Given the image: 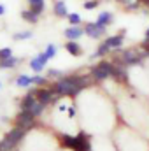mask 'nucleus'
I'll return each mask as SVG.
<instances>
[{
    "mask_svg": "<svg viewBox=\"0 0 149 151\" xmlns=\"http://www.w3.org/2000/svg\"><path fill=\"white\" fill-rule=\"evenodd\" d=\"M86 86H88V77L63 76L51 86V90H53V93H58V95H77Z\"/></svg>",
    "mask_w": 149,
    "mask_h": 151,
    "instance_id": "obj_1",
    "label": "nucleus"
},
{
    "mask_svg": "<svg viewBox=\"0 0 149 151\" xmlns=\"http://www.w3.org/2000/svg\"><path fill=\"white\" fill-rule=\"evenodd\" d=\"M63 146L70 148L72 151H91V142H90V137L84 134V132H79L77 135H60Z\"/></svg>",
    "mask_w": 149,
    "mask_h": 151,
    "instance_id": "obj_2",
    "label": "nucleus"
},
{
    "mask_svg": "<svg viewBox=\"0 0 149 151\" xmlns=\"http://www.w3.org/2000/svg\"><path fill=\"white\" fill-rule=\"evenodd\" d=\"M27 130H28V128H25V127L12 128V130H11V132L2 139V142H0V150H2V151H11L14 146H18V144H19V141L25 137Z\"/></svg>",
    "mask_w": 149,
    "mask_h": 151,
    "instance_id": "obj_3",
    "label": "nucleus"
},
{
    "mask_svg": "<svg viewBox=\"0 0 149 151\" xmlns=\"http://www.w3.org/2000/svg\"><path fill=\"white\" fill-rule=\"evenodd\" d=\"M114 70H116V65H112L109 62H100L97 67L91 69V76L97 79V81H104L107 77H112L114 76Z\"/></svg>",
    "mask_w": 149,
    "mask_h": 151,
    "instance_id": "obj_4",
    "label": "nucleus"
},
{
    "mask_svg": "<svg viewBox=\"0 0 149 151\" xmlns=\"http://www.w3.org/2000/svg\"><path fill=\"white\" fill-rule=\"evenodd\" d=\"M105 30H107V27H102V25H98L97 21H95V23H88V25L84 27V34L90 35L91 39H100L105 34Z\"/></svg>",
    "mask_w": 149,
    "mask_h": 151,
    "instance_id": "obj_5",
    "label": "nucleus"
},
{
    "mask_svg": "<svg viewBox=\"0 0 149 151\" xmlns=\"http://www.w3.org/2000/svg\"><path fill=\"white\" fill-rule=\"evenodd\" d=\"M35 91V99H37V102L40 104H49V102H53V99H54V93H53V90L51 88H37V90H34Z\"/></svg>",
    "mask_w": 149,
    "mask_h": 151,
    "instance_id": "obj_6",
    "label": "nucleus"
},
{
    "mask_svg": "<svg viewBox=\"0 0 149 151\" xmlns=\"http://www.w3.org/2000/svg\"><path fill=\"white\" fill-rule=\"evenodd\" d=\"M35 116L30 113V111H21V113L16 116V125L18 127H25V128H30L32 123H34Z\"/></svg>",
    "mask_w": 149,
    "mask_h": 151,
    "instance_id": "obj_7",
    "label": "nucleus"
},
{
    "mask_svg": "<svg viewBox=\"0 0 149 151\" xmlns=\"http://www.w3.org/2000/svg\"><path fill=\"white\" fill-rule=\"evenodd\" d=\"M47 62H49V58L46 56V53H40V55H37L35 58H32L30 67H32V70L37 74V72H40V70H44V67H46Z\"/></svg>",
    "mask_w": 149,
    "mask_h": 151,
    "instance_id": "obj_8",
    "label": "nucleus"
},
{
    "mask_svg": "<svg viewBox=\"0 0 149 151\" xmlns=\"http://www.w3.org/2000/svg\"><path fill=\"white\" fill-rule=\"evenodd\" d=\"M37 104V99H35V91L34 90H30L23 99H21V104H19V107H21V111H30L34 106Z\"/></svg>",
    "mask_w": 149,
    "mask_h": 151,
    "instance_id": "obj_9",
    "label": "nucleus"
},
{
    "mask_svg": "<svg viewBox=\"0 0 149 151\" xmlns=\"http://www.w3.org/2000/svg\"><path fill=\"white\" fill-rule=\"evenodd\" d=\"M82 34H84V28H81L79 25H72V27H69V28L63 32V37L69 39V40H77Z\"/></svg>",
    "mask_w": 149,
    "mask_h": 151,
    "instance_id": "obj_10",
    "label": "nucleus"
},
{
    "mask_svg": "<svg viewBox=\"0 0 149 151\" xmlns=\"http://www.w3.org/2000/svg\"><path fill=\"white\" fill-rule=\"evenodd\" d=\"M53 11H54V14H56V16H60V18H67V16L70 14V12L67 11V5H65V2H63V0H56V2H54Z\"/></svg>",
    "mask_w": 149,
    "mask_h": 151,
    "instance_id": "obj_11",
    "label": "nucleus"
},
{
    "mask_svg": "<svg viewBox=\"0 0 149 151\" xmlns=\"http://www.w3.org/2000/svg\"><path fill=\"white\" fill-rule=\"evenodd\" d=\"M142 60V56H139V55H135V53H125L123 56H121V63H126V65H133V63H139Z\"/></svg>",
    "mask_w": 149,
    "mask_h": 151,
    "instance_id": "obj_12",
    "label": "nucleus"
},
{
    "mask_svg": "<svg viewBox=\"0 0 149 151\" xmlns=\"http://www.w3.org/2000/svg\"><path fill=\"white\" fill-rule=\"evenodd\" d=\"M123 35H125V34L114 35V37H107L104 42L109 46V49H117V47H121V44H123Z\"/></svg>",
    "mask_w": 149,
    "mask_h": 151,
    "instance_id": "obj_13",
    "label": "nucleus"
},
{
    "mask_svg": "<svg viewBox=\"0 0 149 151\" xmlns=\"http://www.w3.org/2000/svg\"><path fill=\"white\" fill-rule=\"evenodd\" d=\"M65 49H67L72 56H79V55H82V49H81V46H79L75 40H69V42L65 44Z\"/></svg>",
    "mask_w": 149,
    "mask_h": 151,
    "instance_id": "obj_14",
    "label": "nucleus"
},
{
    "mask_svg": "<svg viewBox=\"0 0 149 151\" xmlns=\"http://www.w3.org/2000/svg\"><path fill=\"white\" fill-rule=\"evenodd\" d=\"M16 84H18V86L27 88V86L34 84V77H32V76H27V74H21V76H18V77H16Z\"/></svg>",
    "mask_w": 149,
    "mask_h": 151,
    "instance_id": "obj_15",
    "label": "nucleus"
},
{
    "mask_svg": "<svg viewBox=\"0 0 149 151\" xmlns=\"http://www.w3.org/2000/svg\"><path fill=\"white\" fill-rule=\"evenodd\" d=\"M21 18H23L27 23H32V25H35L39 21V14H35L32 9H30V11H23V12H21Z\"/></svg>",
    "mask_w": 149,
    "mask_h": 151,
    "instance_id": "obj_16",
    "label": "nucleus"
},
{
    "mask_svg": "<svg viewBox=\"0 0 149 151\" xmlns=\"http://www.w3.org/2000/svg\"><path fill=\"white\" fill-rule=\"evenodd\" d=\"M112 14L111 12H100L98 14V18H97V23L98 25H102V27H107V25H111L112 23Z\"/></svg>",
    "mask_w": 149,
    "mask_h": 151,
    "instance_id": "obj_17",
    "label": "nucleus"
},
{
    "mask_svg": "<svg viewBox=\"0 0 149 151\" xmlns=\"http://www.w3.org/2000/svg\"><path fill=\"white\" fill-rule=\"evenodd\" d=\"M18 63H19V58L11 56V58H7V60H2V62H0V69H12V67H16Z\"/></svg>",
    "mask_w": 149,
    "mask_h": 151,
    "instance_id": "obj_18",
    "label": "nucleus"
},
{
    "mask_svg": "<svg viewBox=\"0 0 149 151\" xmlns=\"http://www.w3.org/2000/svg\"><path fill=\"white\" fill-rule=\"evenodd\" d=\"M28 4H30V9L35 12V14H40L42 11H44V0H28Z\"/></svg>",
    "mask_w": 149,
    "mask_h": 151,
    "instance_id": "obj_19",
    "label": "nucleus"
},
{
    "mask_svg": "<svg viewBox=\"0 0 149 151\" xmlns=\"http://www.w3.org/2000/svg\"><path fill=\"white\" fill-rule=\"evenodd\" d=\"M112 77H116V79H119V81H126V79H128V74H126V70H125L123 67H116Z\"/></svg>",
    "mask_w": 149,
    "mask_h": 151,
    "instance_id": "obj_20",
    "label": "nucleus"
},
{
    "mask_svg": "<svg viewBox=\"0 0 149 151\" xmlns=\"http://www.w3.org/2000/svg\"><path fill=\"white\" fill-rule=\"evenodd\" d=\"M111 49H109V46L105 44V42H102L100 46H98V49H97V53L93 55V58H98V56H104V55H107Z\"/></svg>",
    "mask_w": 149,
    "mask_h": 151,
    "instance_id": "obj_21",
    "label": "nucleus"
},
{
    "mask_svg": "<svg viewBox=\"0 0 149 151\" xmlns=\"http://www.w3.org/2000/svg\"><path fill=\"white\" fill-rule=\"evenodd\" d=\"M44 107H46V104H40V102H37V104L30 109V113L34 114V116H40V114H42V111H44Z\"/></svg>",
    "mask_w": 149,
    "mask_h": 151,
    "instance_id": "obj_22",
    "label": "nucleus"
},
{
    "mask_svg": "<svg viewBox=\"0 0 149 151\" xmlns=\"http://www.w3.org/2000/svg\"><path fill=\"white\" fill-rule=\"evenodd\" d=\"M67 19H69L70 25H79V23H81V16H79L77 12H70V14L67 16Z\"/></svg>",
    "mask_w": 149,
    "mask_h": 151,
    "instance_id": "obj_23",
    "label": "nucleus"
},
{
    "mask_svg": "<svg viewBox=\"0 0 149 151\" xmlns=\"http://www.w3.org/2000/svg\"><path fill=\"white\" fill-rule=\"evenodd\" d=\"M11 56H12L11 47H2V49H0V62H2V60H7V58H11Z\"/></svg>",
    "mask_w": 149,
    "mask_h": 151,
    "instance_id": "obj_24",
    "label": "nucleus"
},
{
    "mask_svg": "<svg viewBox=\"0 0 149 151\" xmlns=\"http://www.w3.org/2000/svg\"><path fill=\"white\" fill-rule=\"evenodd\" d=\"M44 53H46V56H47L49 60H51V58H54V55H56V46L49 44V46L46 47V51H44Z\"/></svg>",
    "mask_w": 149,
    "mask_h": 151,
    "instance_id": "obj_25",
    "label": "nucleus"
},
{
    "mask_svg": "<svg viewBox=\"0 0 149 151\" xmlns=\"http://www.w3.org/2000/svg\"><path fill=\"white\" fill-rule=\"evenodd\" d=\"M47 76H49V77H56V79H60V77H63V72L58 70V69H49V70H47Z\"/></svg>",
    "mask_w": 149,
    "mask_h": 151,
    "instance_id": "obj_26",
    "label": "nucleus"
},
{
    "mask_svg": "<svg viewBox=\"0 0 149 151\" xmlns=\"http://www.w3.org/2000/svg\"><path fill=\"white\" fill-rule=\"evenodd\" d=\"M30 37H32V32H19V34L14 35L16 40H19V39H30Z\"/></svg>",
    "mask_w": 149,
    "mask_h": 151,
    "instance_id": "obj_27",
    "label": "nucleus"
},
{
    "mask_svg": "<svg viewBox=\"0 0 149 151\" xmlns=\"http://www.w3.org/2000/svg\"><path fill=\"white\" fill-rule=\"evenodd\" d=\"M98 7V0H91V2H84V9H95Z\"/></svg>",
    "mask_w": 149,
    "mask_h": 151,
    "instance_id": "obj_28",
    "label": "nucleus"
},
{
    "mask_svg": "<svg viewBox=\"0 0 149 151\" xmlns=\"http://www.w3.org/2000/svg\"><path fill=\"white\" fill-rule=\"evenodd\" d=\"M34 83H35V84H44L46 79H44L42 76H34Z\"/></svg>",
    "mask_w": 149,
    "mask_h": 151,
    "instance_id": "obj_29",
    "label": "nucleus"
},
{
    "mask_svg": "<svg viewBox=\"0 0 149 151\" xmlns=\"http://www.w3.org/2000/svg\"><path fill=\"white\" fill-rule=\"evenodd\" d=\"M4 12H5V7H4V4H0V16H2Z\"/></svg>",
    "mask_w": 149,
    "mask_h": 151,
    "instance_id": "obj_30",
    "label": "nucleus"
},
{
    "mask_svg": "<svg viewBox=\"0 0 149 151\" xmlns=\"http://www.w3.org/2000/svg\"><path fill=\"white\" fill-rule=\"evenodd\" d=\"M117 2H119V4H125V5L128 4V0H117Z\"/></svg>",
    "mask_w": 149,
    "mask_h": 151,
    "instance_id": "obj_31",
    "label": "nucleus"
},
{
    "mask_svg": "<svg viewBox=\"0 0 149 151\" xmlns=\"http://www.w3.org/2000/svg\"><path fill=\"white\" fill-rule=\"evenodd\" d=\"M146 40H149V28L146 30Z\"/></svg>",
    "mask_w": 149,
    "mask_h": 151,
    "instance_id": "obj_32",
    "label": "nucleus"
},
{
    "mask_svg": "<svg viewBox=\"0 0 149 151\" xmlns=\"http://www.w3.org/2000/svg\"><path fill=\"white\" fill-rule=\"evenodd\" d=\"M0 88H2V84H0Z\"/></svg>",
    "mask_w": 149,
    "mask_h": 151,
    "instance_id": "obj_33",
    "label": "nucleus"
},
{
    "mask_svg": "<svg viewBox=\"0 0 149 151\" xmlns=\"http://www.w3.org/2000/svg\"><path fill=\"white\" fill-rule=\"evenodd\" d=\"M0 151H2V150H0Z\"/></svg>",
    "mask_w": 149,
    "mask_h": 151,
    "instance_id": "obj_34",
    "label": "nucleus"
}]
</instances>
